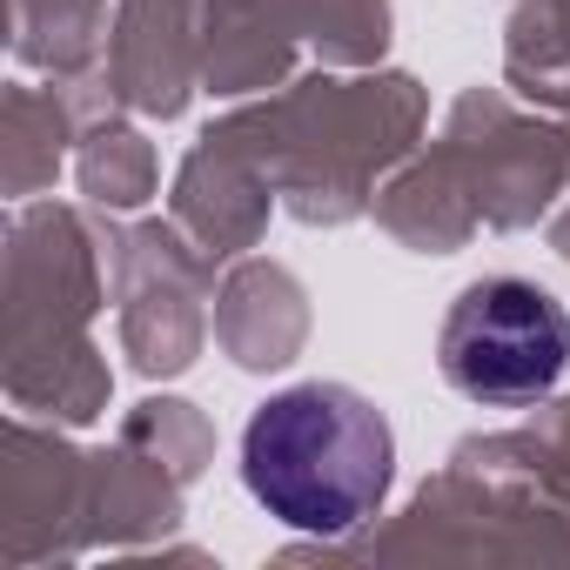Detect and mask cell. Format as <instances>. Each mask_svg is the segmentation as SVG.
<instances>
[{"label":"cell","mask_w":570,"mask_h":570,"mask_svg":"<svg viewBox=\"0 0 570 570\" xmlns=\"http://www.w3.org/2000/svg\"><path fill=\"white\" fill-rule=\"evenodd\" d=\"M242 483L282 530L350 537L396 483L390 416L350 383L275 390L242 430Z\"/></svg>","instance_id":"6da1fadb"},{"label":"cell","mask_w":570,"mask_h":570,"mask_svg":"<svg viewBox=\"0 0 570 570\" xmlns=\"http://www.w3.org/2000/svg\"><path fill=\"white\" fill-rule=\"evenodd\" d=\"M436 356L456 396L483 410H530L570 370V309L530 275H483L450 303Z\"/></svg>","instance_id":"7a4b0ae2"}]
</instances>
